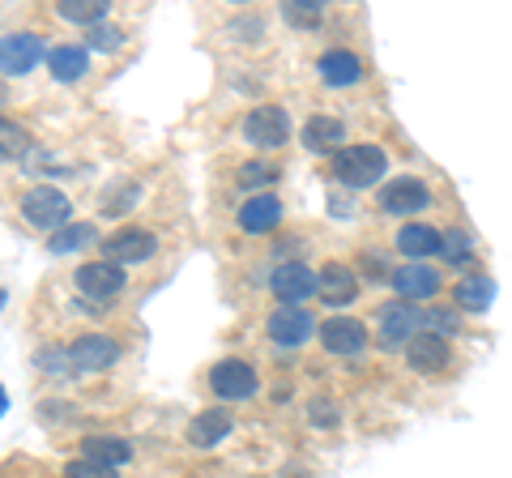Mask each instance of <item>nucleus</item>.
<instances>
[{"mask_svg": "<svg viewBox=\"0 0 512 478\" xmlns=\"http://www.w3.org/2000/svg\"><path fill=\"white\" fill-rule=\"evenodd\" d=\"M22 218L30 222V227L56 235L60 227H69L73 222V201L52 184H35V188H26L22 193Z\"/></svg>", "mask_w": 512, "mask_h": 478, "instance_id": "nucleus-1", "label": "nucleus"}, {"mask_svg": "<svg viewBox=\"0 0 512 478\" xmlns=\"http://www.w3.org/2000/svg\"><path fill=\"white\" fill-rule=\"evenodd\" d=\"M389 171V158L380 146H342L333 154V175L346 188H372L380 184V175Z\"/></svg>", "mask_w": 512, "mask_h": 478, "instance_id": "nucleus-2", "label": "nucleus"}, {"mask_svg": "<svg viewBox=\"0 0 512 478\" xmlns=\"http://www.w3.org/2000/svg\"><path fill=\"white\" fill-rule=\"evenodd\" d=\"M419 333H427V312L397 299V304H384L380 308V346L389 350H406Z\"/></svg>", "mask_w": 512, "mask_h": 478, "instance_id": "nucleus-3", "label": "nucleus"}, {"mask_svg": "<svg viewBox=\"0 0 512 478\" xmlns=\"http://www.w3.org/2000/svg\"><path fill=\"white\" fill-rule=\"evenodd\" d=\"M244 137L252 141L256 150H278V146L291 141V116H286L282 107H274V103L252 107L244 116Z\"/></svg>", "mask_w": 512, "mask_h": 478, "instance_id": "nucleus-4", "label": "nucleus"}, {"mask_svg": "<svg viewBox=\"0 0 512 478\" xmlns=\"http://www.w3.org/2000/svg\"><path fill=\"white\" fill-rule=\"evenodd\" d=\"M210 389L222 402H248V397H256V389H261V376H256V368L244 359H222L210 368Z\"/></svg>", "mask_w": 512, "mask_h": 478, "instance_id": "nucleus-5", "label": "nucleus"}, {"mask_svg": "<svg viewBox=\"0 0 512 478\" xmlns=\"http://www.w3.org/2000/svg\"><path fill=\"white\" fill-rule=\"evenodd\" d=\"M64 350H69L73 372H107V368H116V359H120V342L107 338V333H86V338H77Z\"/></svg>", "mask_w": 512, "mask_h": 478, "instance_id": "nucleus-6", "label": "nucleus"}, {"mask_svg": "<svg viewBox=\"0 0 512 478\" xmlns=\"http://www.w3.org/2000/svg\"><path fill=\"white\" fill-rule=\"evenodd\" d=\"M99 248H103V257L111 265L124 269V265H137V261H150L154 252H158V239L150 231H141V227H124L116 235H107Z\"/></svg>", "mask_w": 512, "mask_h": 478, "instance_id": "nucleus-7", "label": "nucleus"}, {"mask_svg": "<svg viewBox=\"0 0 512 478\" xmlns=\"http://www.w3.org/2000/svg\"><path fill=\"white\" fill-rule=\"evenodd\" d=\"M269 286H274V295H278L282 308H303V299H312L320 291V274H312L308 265L291 261V265L274 269V282H269Z\"/></svg>", "mask_w": 512, "mask_h": 478, "instance_id": "nucleus-8", "label": "nucleus"}, {"mask_svg": "<svg viewBox=\"0 0 512 478\" xmlns=\"http://www.w3.org/2000/svg\"><path fill=\"white\" fill-rule=\"evenodd\" d=\"M43 60V39L22 30V35H5L0 39V73L5 77H22Z\"/></svg>", "mask_w": 512, "mask_h": 478, "instance_id": "nucleus-9", "label": "nucleus"}, {"mask_svg": "<svg viewBox=\"0 0 512 478\" xmlns=\"http://www.w3.org/2000/svg\"><path fill=\"white\" fill-rule=\"evenodd\" d=\"M427 205H431V193L414 175H397L393 184L380 188V210H389V214H423Z\"/></svg>", "mask_w": 512, "mask_h": 478, "instance_id": "nucleus-10", "label": "nucleus"}, {"mask_svg": "<svg viewBox=\"0 0 512 478\" xmlns=\"http://www.w3.org/2000/svg\"><path fill=\"white\" fill-rule=\"evenodd\" d=\"M77 291H82L86 299H116L124 291V269L120 265H111V261H90L77 269Z\"/></svg>", "mask_w": 512, "mask_h": 478, "instance_id": "nucleus-11", "label": "nucleus"}, {"mask_svg": "<svg viewBox=\"0 0 512 478\" xmlns=\"http://www.w3.org/2000/svg\"><path fill=\"white\" fill-rule=\"evenodd\" d=\"M320 346H325L329 355H359L367 346V329L355 316H329V321L320 325Z\"/></svg>", "mask_w": 512, "mask_h": 478, "instance_id": "nucleus-12", "label": "nucleus"}, {"mask_svg": "<svg viewBox=\"0 0 512 478\" xmlns=\"http://www.w3.org/2000/svg\"><path fill=\"white\" fill-rule=\"evenodd\" d=\"M389 282H393V291L402 295L406 304H414V299H431V295L440 291V274L427 261H410L402 269H393Z\"/></svg>", "mask_w": 512, "mask_h": 478, "instance_id": "nucleus-13", "label": "nucleus"}, {"mask_svg": "<svg viewBox=\"0 0 512 478\" xmlns=\"http://www.w3.org/2000/svg\"><path fill=\"white\" fill-rule=\"evenodd\" d=\"M231 427H235V414L227 406H210L188 423V444L192 449H214V444H222V436H231Z\"/></svg>", "mask_w": 512, "mask_h": 478, "instance_id": "nucleus-14", "label": "nucleus"}, {"mask_svg": "<svg viewBox=\"0 0 512 478\" xmlns=\"http://www.w3.org/2000/svg\"><path fill=\"white\" fill-rule=\"evenodd\" d=\"M448 359H453V350H448V338H440V333H419V338L406 346V363L414 372L436 376L448 368Z\"/></svg>", "mask_w": 512, "mask_h": 478, "instance_id": "nucleus-15", "label": "nucleus"}, {"mask_svg": "<svg viewBox=\"0 0 512 478\" xmlns=\"http://www.w3.org/2000/svg\"><path fill=\"white\" fill-rule=\"evenodd\" d=\"M312 333H316V321H312V312H303V308H278L269 316V338L278 346H303Z\"/></svg>", "mask_w": 512, "mask_h": 478, "instance_id": "nucleus-16", "label": "nucleus"}, {"mask_svg": "<svg viewBox=\"0 0 512 478\" xmlns=\"http://www.w3.org/2000/svg\"><path fill=\"white\" fill-rule=\"evenodd\" d=\"M320 299H325L329 308H346L350 299L359 295V278H355V269L342 265V261H329L325 269H320Z\"/></svg>", "mask_w": 512, "mask_h": 478, "instance_id": "nucleus-17", "label": "nucleus"}, {"mask_svg": "<svg viewBox=\"0 0 512 478\" xmlns=\"http://www.w3.org/2000/svg\"><path fill=\"white\" fill-rule=\"evenodd\" d=\"M316 73H320V82H325V86H359L363 82V60L355 56V52H342V47H338V52H325V56H320L316 60Z\"/></svg>", "mask_w": 512, "mask_h": 478, "instance_id": "nucleus-18", "label": "nucleus"}, {"mask_svg": "<svg viewBox=\"0 0 512 478\" xmlns=\"http://www.w3.org/2000/svg\"><path fill=\"white\" fill-rule=\"evenodd\" d=\"M303 146H308L312 154H338L342 141H346V124L338 116H312L308 124H303Z\"/></svg>", "mask_w": 512, "mask_h": 478, "instance_id": "nucleus-19", "label": "nucleus"}, {"mask_svg": "<svg viewBox=\"0 0 512 478\" xmlns=\"http://www.w3.org/2000/svg\"><path fill=\"white\" fill-rule=\"evenodd\" d=\"M282 222V201L278 197H248L244 205H239V227H244L248 235H265V231H274Z\"/></svg>", "mask_w": 512, "mask_h": 478, "instance_id": "nucleus-20", "label": "nucleus"}, {"mask_svg": "<svg viewBox=\"0 0 512 478\" xmlns=\"http://www.w3.org/2000/svg\"><path fill=\"white\" fill-rule=\"evenodd\" d=\"M397 248H402L410 261H427L444 248V231L427 227V222H406V227L397 231Z\"/></svg>", "mask_w": 512, "mask_h": 478, "instance_id": "nucleus-21", "label": "nucleus"}, {"mask_svg": "<svg viewBox=\"0 0 512 478\" xmlns=\"http://www.w3.org/2000/svg\"><path fill=\"white\" fill-rule=\"evenodd\" d=\"M47 69H52V77H60V82H77V77H86L90 69V47H52L47 52Z\"/></svg>", "mask_w": 512, "mask_h": 478, "instance_id": "nucleus-22", "label": "nucleus"}, {"mask_svg": "<svg viewBox=\"0 0 512 478\" xmlns=\"http://www.w3.org/2000/svg\"><path fill=\"white\" fill-rule=\"evenodd\" d=\"M82 457L116 470L124 461H133V444L120 440V436H90V440H82Z\"/></svg>", "mask_w": 512, "mask_h": 478, "instance_id": "nucleus-23", "label": "nucleus"}, {"mask_svg": "<svg viewBox=\"0 0 512 478\" xmlns=\"http://www.w3.org/2000/svg\"><path fill=\"white\" fill-rule=\"evenodd\" d=\"M491 295H495V282L487 274H474V278H461L457 282V308L461 312H487Z\"/></svg>", "mask_w": 512, "mask_h": 478, "instance_id": "nucleus-24", "label": "nucleus"}, {"mask_svg": "<svg viewBox=\"0 0 512 478\" xmlns=\"http://www.w3.org/2000/svg\"><path fill=\"white\" fill-rule=\"evenodd\" d=\"M107 9H111V0H60L56 13L64 22H77V26H99L107 18Z\"/></svg>", "mask_w": 512, "mask_h": 478, "instance_id": "nucleus-25", "label": "nucleus"}, {"mask_svg": "<svg viewBox=\"0 0 512 478\" xmlns=\"http://www.w3.org/2000/svg\"><path fill=\"white\" fill-rule=\"evenodd\" d=\"M86 244H99V231L90 227V222H69V227H60L52 235V252H77V248H86Z\"/></svg>", "mask_w": 512, "mask_h": 478, "instance_id": "nucleus-26", "label": "nucleus"}, {"mask_svg": "<svg viewBox=\"0 0 512 478\" xmlns=\"http://www.w3.org/2000/svg\"><path fill=\"white\" fill-rule=\"evenodd\" d=\"M26 146H30V133L22 129L18 120L0 116V163H13V158H22Z\"/></svg>", "mask_w": 512, "mask_h": 478, "instance_id": "nucleus-27", "label": "nucleus"}, {"mask_svg": "<svg viewBox=\"0 0 512 478\" xmlns=\"http://www.w3.org/2000/svg\"><path fill=\"white\" fill-rule=\"evenodd\" d=\"M86 47H99V52H120L124 47V30H116V26H90L86 30Z\"/></svg>", "mask_w": 512, "mask_h": 478, "instance_id": "nucleus-28", "label": "nucleus"}, {"mask_svg": "<svg viewBox=\"0 0 512 478\" xmlns=\"http://www.w3.org/2000/svg\"><path fill=\"white\" fill-rule=\"evenodd\" d=\"M282 13H286V22H295V26H312V22H320L325 5H320V0H291Z\"/></svg>", "mask_w": 512, "mask_h": 478, "instance_id": "nucleus-29", "label": "nucleus"}, {"mask_svg": "<svg viewBox=\"0 0 512 478\" xmlns=\"http://www.w3.org/2000/svg\"><path fill=\"white\" fill-rule=\"evenodd\" d=\"M461 329V312L453 308H427V333H440V338H448V333Z\"/></svg>", "mask_w": 512, "mask_h": 478, "instance_id": "nucleus-30", "label": "nucleus"}, {"mask_svg": "<svg viewBox=\"0 0 512 478\" xmlns=\"http://www.w3.org/2000/svg\"><path fill=\"white\" fill-rule=\"evenodd\" d=\"M440 252H444V257L453 261V265L470 261V252H474V248H470V235H466V231H444V248H440Z\"/></svg>", "mask_w": 512, "mask_h": 478, "instance_id": "nucleus-31", "label": "nucleus"}, {"mask_svg": "<svg viewBox=\"0 0 512 478\" xmlns=\"http://www.w3.org/2000/svg\"><path fill=\"white\" fill-rule=\"evenodd\" d=\"M274 180H278V171L269 163H244L239 167V184L244 188H261V184H274Z\"/></svg>", "mask_w": 512, "mask_h": 478, "instance_id": "nucleus-32", "label": "nucleus"}, {"mask_svg": "<svg viewBox=\"0 0 512 478\" xmlns=\"http://www.w3.org/2000/svg\"><path fill=\"white\" fill-rule=\"evenodd\" d=\"M64 478H116V470L111 466H99V461H86V457H77L64 466Z\"/></svg>", "mask_w": 512, "mask_h": 478, "instance_id": "nucleus-33", "label": "nucleus"}, {"mask_svg": "<svg viewBox=\"0 0 512 478\" xmlns=\"http://www.w3.org/2000/svg\"><path fill=\"white\" fill-rule=\"evenodd\" d=\"M312 423H316V427H320V423L333 427V423H338V414H333V406H320V402H316V406H312Z\"/></svg>", "mask_w": 512, "mask_h": 478, "instance_id": "nucleus-34", "label": "nucleus"}, {"mask_svg": "<svg viewBox=\"0 0 512 478\" xmlns=\"http://www.w3.org/2000/svg\"><path fill=\"white\" fill-rule=\"evenodd\" d=\"M9 410V397H5V389H0V414H5Z\"/></svg>", "mask_w": 512, "mask_h": 478, "instance_id": "nucleus-35", "label": "nucleus"}]
</instances>
